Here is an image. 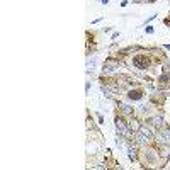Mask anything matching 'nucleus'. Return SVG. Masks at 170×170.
I'll use <instances>...</instances> for the list:
<instances>
[{
	"label": "nucleus",
	"instance_id": "1",
	"mask_svg": "<svg viewBox=\"0 0 170 170\" xmlns=\"http://www.w3.org/2000/svg\"><path fill=\"white\" fill-rule=\"evenodd\" d=\"M116 129H117V136L121 138H131V129L129 126H126V122L122 119H116Z\"/></svg>",
	"mask_w": 170,
	"mask_h": 170
},
{
	"label": "nucleus",
	"instance_id": "2",
	"mask_svg": "<svg viewBox=\"0 0 170 170\" xmlns=\"http://www.w3.org/2000/svg\"><path fill=\"white\" fill-rule=\"evenodd\" d=\"M133 65H135L136 68H146V67H148L146 56H141V55L135 56V58H133Z\"/></svg>",
	"mask_w": 170,
	"mask_h": 170
},
{
	"label": "nucleus",
	"instance_id": "3",
	"mask_svg": "<svg viewBox=\"0 0 170 170\" xmlns=\"http://www.w3.org/2000/svg\"><path fill=\"white\" fill-rule=\"evenodd\" d=\"M116 68H117V63L113 61V60H109L106 65H104V73L109 75V73H113V71H116Z\"/></svg>",
	"mask_w": 170,
	"mask_h": 170
},
{
	"label": "nucleus",
	"instance_id": "4",
	"mask_svg": "<svg viewBox=\"0 0 170 170\" xmlns=\"http://www.w3.org/2000/svg\"><path fill=\"white\" fill-rule=\"evenodd\" d=\"M160 141L163 143V145H167V146L170 145V128H168V129H165V131L160 135Z\"/></svg>",
	"mask_w": 170,
	"mask_h": 170
},
{
	"label": "nucleus",
	"instance_id": "5",
	"mask_svg": "<svg viewBox=\"0 0 170 170\" xmlns=\"http://www.w3.org/2000/svg\"><path fill=\"white\" fill-rule=\"evenodd\" d=\"M141 95H143V94L140 92V90H129V92H128V99H131V100H140V99H141Z\"/></svg>",
	"mask_w": 170,
	"mask_h": 170
},
{
	"label": "nucleus",
	"instance_id": "6",
	"mask_svg": "<svg viewBox=\"0 0 170 170\" xmlns=\"http://www.w3.org/2000/svg\"><path fill=\"white\" fill-rule=\"evenodd\" d=\"M119 109L122 111L126 116H131L133 114V107H129L128 104H122V102H119Z\"/></svg>",
	"mask_w": 170,
	"mask_h": 170
},
{
	"label": "nucleus",
	"instance_id": "7",
	"mask_svg": "<svg viewBox=\"0 0 170 170\" xmlns=\"http://www.w3.org/2000/svg\"><path fill=\"white\" fill-rule=\"evenodd\" d=\"M153 124L157 126V128H162V126H163V119H162V117H155L153 119Z\"/></svg>",
	"mask_w": 170,
	"mask_h": 170
},
{
	"label": "nucleus",
	"instance_id": "8",
	"mask_svg": "<svg viewBox=\"0 0 170 170\" xmlns=\"http://www.w3.org/2000/svg\"><path fill=\"white\" fill-rule=\"evenodd\" d=\"M128 155H129L131 160H135V158H136V150H135V148H128Z\"/></svg>",
	"mask_w": 170,
	"mask_h": 170
}]
</instances>
